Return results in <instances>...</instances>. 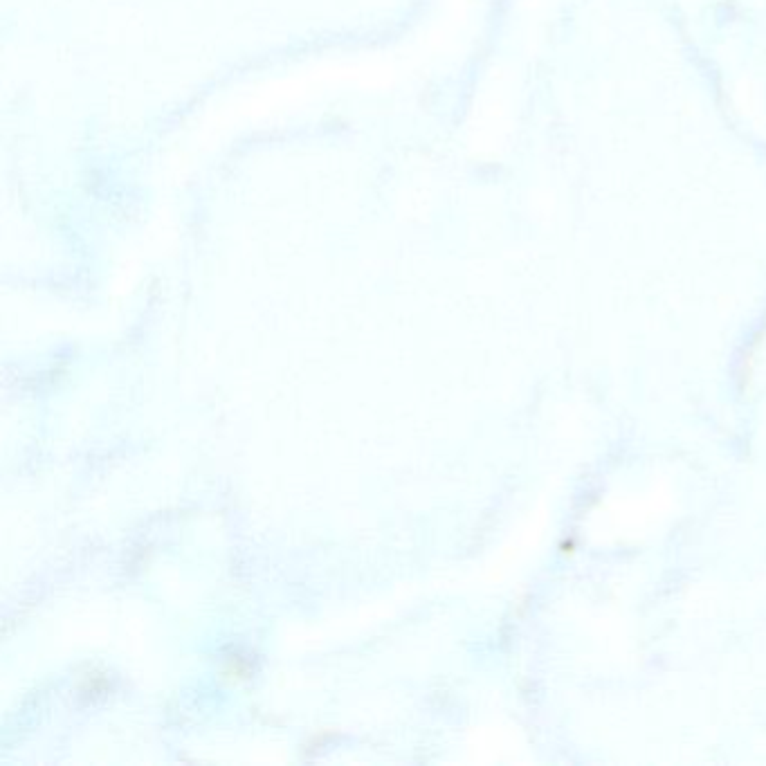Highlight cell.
<instances>
[{"mask_svg":"<svg viewBox=\"0 0 766 766\" xmlns=\"http://www.w3.org/2000/svg\"><path fill=\"white\" fill-rule=\"evenodd\" d=\"M115 690V679L104 668H97V665H86V668L77 674L75 697L79 699L81 706L104 704L106 699L115 695Z\"/></svg>","mask_w":766,"mask_h":766,"instance_id":"1","label":"cell"},{"mask_svg":"<svg viewBox=\"0 0 766 766\" xmlns=\"http://www.w3.org/2000/svg\"><path fill=\"white\" fill-rule=\"evenodd\" d=\"M337 740H340V733L331 731V728H319L313 735H308V740L302 746L304 760H315L317 755H322Z\"/></svg>","mask_w":766,"mask_h":766,"instance_id":"3","label":"cell"},{"mask_svg":"<svg viewBox=\"0 0 766 766\" xmlns=\"http://www.w3.org/2000/svg\"><path fill=\"white\" fill-rule=\"evenodd\" d=\"M259 672V659L241 645L225 647L221 654V681L227 686H241L248 683Z\"/></svg>","mask_w":766,"mask_h":766,"instance_id":"2","label":"cell"}]
</instances>
